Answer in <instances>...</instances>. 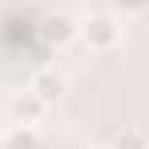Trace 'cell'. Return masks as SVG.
<instances>
[{"label":"cell","instance_id":"cell-5","mask_svg":"<svg viewBox=\"0 0 149 149\" xmlns=\"http://www.w3.org/2000/svg\"><path fill=\"white\" fill-rule=\"evenodd\" d=\"M36 129H28V125H12L8 129V137H4V149H36Z\"/></svg>","mask_w":149,"mask_h":149},{"label":"cell","instance_id":"cell-8","mask_svg":"<svg viewBox=\"0 0 149 149\" xmlns=\"http://www.w3.org/2000/svg\"><path fill=\"white\" fill-rule=\"evenodd\" d=\"M89 149H113V145H109V141H101V145H89Z\"/></svg>","mask_w":149,"mask_h":149},{"label":"cell","instance_id":"cell-2","mask_svg":"<svg viewBox=\"0 0 149 149\" xmlns=\"http://www.w3.org/2000/svg\"><path fill=\"white\" fill-rule=\"evenodd\" d=\"M49 109H52V105H45L32 89H24V93H16V97L8 101V117H12V125H28V129H36V125L45 121Z\"/></svg>","mask_w":149,"mask_h":149},{"label":"cell","instance_id":"cell-9","mask_svg":"<svg viewBox=\"0 0 149 149\" xmlns=\"http://www.w3.org/2000/svg\"><path fill=\"white\" fill-rule=\"evenodd\" d=\"M0 133H4V113H0Z\"/></svg>","mask_w":149,"mask_h":149},{"label":"cell","instance_id":"cell-6","mask_svg":"<svg viewBox=\"0 0 149 149\" xmlns=\"http://www.w3.org/2000/svg\"><path fill=\"white\" fill-rule=\"evenodd\" d=\"M113 4V12H121V16H145L149 12V0H109Z\"/></svg>","mask_w":149,"mask_h":149},{"label":"cell","instance_id":"cell-3","mask_svg":"<svg viewBox=\"0 0 149 149\" xmlns=\"http://www.w3.org/2000/svg\"><path fill=\"white\" fill-rule=\"evenodd\" d=\"M28 89L45 101V105H56V101L69 93V77L61 73V69H40V73L32 77V85H28Z\"/></svg>","mask_w":149,"mask_h":149},{"label":"cell","instance_id":"cell-10","mask_svg":"<svg viewBox=\"0 0 149 149\" xmlns=\"http://www.w3.org/2000/svg\"><path fill=\"white\" fill-rule=\"evenodd\" d=\"M145 149H149V141H145Z\"/></svg>","mask_w":149,"mask_h":149},{"label":"cell","instance_id":"cell-7","mask_svg":"<svg viewBox=\"0 0 149 149\" xmlns=\"http://www.w3.org/2000/svg\"><path fill=\"white\" fill-rule=\"evenodd\" d=\"M113 149H145V137H141V133H133V129H125L121 137L113 141Z\"/></svg>","mask_w":149,"mask_h":149},{"label":"cell","instance_id":"cell-1","mask_svg":"<svg viewBox=\"0 0 149 149\" xmlns=\"http://www.w3.org/2000/svg\"><path fill=\"white\" fill-rule=\"evenodd\" d=\"M77 36H81V45L89 52H113L121 45L125 28H121V20H117L113 12H89V16L77 24Z\"/></svg>","mask_w":149,"mask_h":149},{"label":"cell","instance_id":"cell-4","mask_svg":"<svg viewBox=\"0 0 149 149\" xmlns=\"http://www.w3.org/2000/svg\"><path fill=\"white\" fill-rule=\"evenodd\" d=\"M77 36V24L65 16V12H56V16H45V40H52V45H69Z\"/></svg>","mask_w":149,"mask_h":149}]
</instances>
